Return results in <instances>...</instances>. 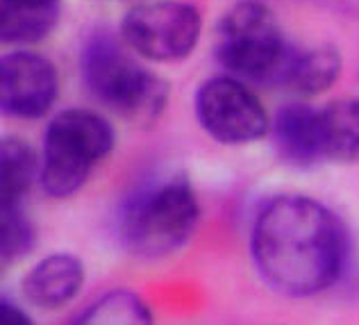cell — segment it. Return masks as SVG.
<instances>
[{"label":"cell","mask_w":359,"mask_h":325,"mask_svg":"<svg viewBox=\"0 0 359 325\" xmlns=\"http://www.w3.org/2000/svg\"><path fill=\"white\" fill-rule=\"evenodd\" d=\"M250 248L264 282L291 298L330 289L341 278L348 257L341 221L307 196H280L264 205Z\"/></svg>","instance_id":"1"},{"label":"cell","mask_w":359,"mask_h":325,"mask_svg":"<svg viewBox=\"0 0 359 325\" xmlns=\"http://www.w3.org/2000/svg\"><path fill=\"white\" fill-rule=\"evenodd\" d=\"M198 214V200L187 175L153 178L121 205L116 234L130 255L157 260L180 251L191 239Z\"/></svg>","instance_id":"2"},{"label":"cell","mask_w":359,"mask_h":325,"mask_svg":"<svg viewBox=\"0 0 359 325\" xmlns=\"http://www.w3.org/2000/svg\"><path fill=\"white\" fill-rule=\"evenodd\" d=\"M89 91L139 128H150L162 117L168 84L139 66L126 48L107 32L91 37L80 57Z\"/></svg>","instance_id":"3"},{"label":"cell","mask_w":359,"mask_h":325,"mask_svg":"<svg viewBox=\"0 0 359 325\" xmlns=\"http://www.w3.org/2000/svg\"><path fill=\"white\" fill-rule=\"evenodd\" d=\"M114 148V130L87 110L57 114L43 137L41 185L53 198H69L78 191L98 161Z\"/></svg>","instance_id":"4"},{"label":"cell","mask_w":359,"mask_h":325,"mask_svg":"<svg viewBox=\"0 0 359 325\" xmlns=\"http://www.w3.org/2000/svg\"><path fill=\"white\" fill-rule=\"evenodd\" d=\"M291 51L276 14L252 0L232 7L216 30L219 62L245 80L280 84Z\"/></svg>","instance_id":"5"},{"label":"cell","mask_w":359,"mask_h":325,"mask_svg":"<svg viewBox=\"0 0 359 325\" xmlns=\"http://www.w3.org/2000/svg\"><path fill=\"white\" fill-rule=\"evenodd\" d=\"M201 14L180 0H153L132 7L121 23V34L132 51L155 62H177L198 44Z\"/></svg>","instance_id":"6"},{"label":"cell","mask_w":359,"mask_h":325,"mask_svg":"<svg viewBox=\"0 0 359 325\" xmlns=\"http://www.w3.org/2000/svg\"><path fill=\"white\" fill-rule=\"evenodd\" d=\"M203 130L221 143H248L266 135L269 117L250 89L234 78L207 80L196 95Z\"/></svg>","instance_id":"7"},{"label":"cell","mask_w":359,"mask_h":325,"mask_svg":"<svg viewBox=\"0 0 359 325\" xmlns=\"http://www.w3.org/2000/svg\"><path fill=\"white\" fill-rule=\"evenodd\" d=\"M57 71L41 55L9 53L0 62V105L16 119H39L57 98Z\"/></svg>","instance_id":"8"},{"label":"cell","mask_w":359,"mask_h":325,"mask_svg":"<svg viewBox=\"0 0 359 325\" xmlns=\"http://www.w3.org/2000/svg\"><path fill=\"white\" fill-rule=\"evenodd\" d=\"M273 139L280 157L291 166H314L323 161V141H320V112L309 105H285L273 123Z\"/></svg>","instance_id":"9"},{"label":"cell","mask_w":359,"mask_h":325,"mask_svg":"<svg viewBox=\"0 0 359 325\" xmlns=\"http://www.w3.org/2000/svg\"><path fill=\"white\" fill-rule=\"evenodd\" d=\"M84 282V266L69 253L46 257L23 280L25 298L39 310H60L69 305Z\"/></svg>","instance_id":"10"},{"label":"cell","mask_w":359,"mask_h":325,"mask_svg":"<svg viewBox=\"0 0 359 325\" xmlns=\"http://www.w3.org/2000/svg\"><path fill=\"white\" fill-rule=\"evenodd\" d=\"M341 73V55L334 46H316L307 51H291L280 84L300 95L327 91Z\"/></svg>","instance_id":"11"},{"label":"cell","mask_w":359,"mask_h":325,"mask_svg":"<svg viewBox=\"0 0 359 325\" xmlns=\"http://www.w3.org/2000/svg\"><path fill=\"white\" fill-rule=\"evenodd\" d=\"M320 141L325 159L359 164V100L344 98L320 110Z\"/></svg>","instance_id":"12"},{"label":"cell","mask_w":359,"mask_h":325,"mask_svg":"<svg viewBox=\"0 0 359 325\" xmlns=\"http://www.w3.org/2000/svg\"><path fill=\"white\" fill-rule=\"evenodd\" d=\"M60 16V3L0 0V37L7 44H34L46 39Z\"/></svg>","instance_id":"13"},{"label":"cell","mask_w":359,"mask_h":325,"mask_svg":"<svg viewBox=\"0 0 359 325\" xmlns=\"http://www.w3.org/2000/svg\"><path fill=\"white\" fill-rule=\"evenodd\" d=\"M36 175V159L23 139L7 137L0 146V203L21 205Z\"/></svg>","instance_id":"14"},{"label":"cell","mask_w":359,"mask_h":325,"mask_svg":"<svg viewBox=\"0 0 359 325\" xmlns=\"http://www.w3.org/2000/svg\"><path fill=\"white\" fill-rule=\"evenodd\" d=\"M71 325H153V314L135 291L114 289L93 300Z\"/></svg>","instance_id":"15"},{"label":"cell","mask_w":359,"mask_h":325,"mask_svg":"<svg viewBox=\"0 0 359 325\" xmlns=\"http://www.w3.org/2000/svg\"><path fill=\"white\" fill-rule=\"evenodd\" d=\"M34 246V227L21 205L0 207V255L5 264H12L27 255Z\"/></svg>","instance_id":"16"},{"label":"cell","mask_w":359,"mask_h":325,"mask_svg":"<svg viewBox=\"0 0 359 325\" xmlns=\"http://www.w3.org/2000/svg\"><path fill=\"white\" fill-rule=\"evenodd\" d=\"M0 325H32V321L14 303L3 300V305H0Z\"/></svg>","instance_id":"17"},{"label":"cell","mask_w":359,"mask_h":325,"mask_svg":"<svg viewBox=\"0 0 359 325\" xmlns=\"http://www.w3.org/2000/svg\"><path fill=\"white\" fill-rule=\"evenodd\" d=\"M316 3L332 9V12L359 18V0H316Z\"/></svg>","instance_id":"18"},{"label":"cell","mask_w":359,"mask_h":325,"mask_svg":"<svg viewBox=\"0 0 359 325\" xmlns=\"http://www.w3.org/2000/svg\"><path fill=\"white\" fill-rule=\"evenodd\" d=\"M27 3H60V0H27Z\"/></svg>","instance_id":"19"}]
</instances>
